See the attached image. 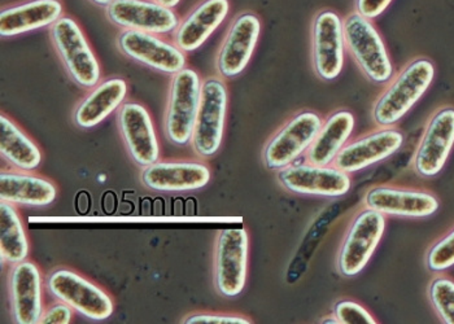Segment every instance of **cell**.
I'll return each instance as SVG.
<instances>
[{"mask_svg": "<svg viewBox=\"0 0 454 324\" xmlns=\"http://www.w3.org/2000/svg\"><path fill=\"white\" fill-rule=\"evenodd\" d=\"M436 69L427 58H411L391 78L372 105V117L378 127H392L422 99L435 80Z\"/></svg>", "mask_w": 454, "mask_h": 324, "instance_id": "6da1fadb", "label": "cell"}, {"mask_svg": "<svg viewBox=\"0 0 454 324\" xmlns=\"http://www.w3.org/2000/svg\"><path fill=\"white\" fill-rule=\"evenodd\" d=\"M50 42L70 81L90 89L102 82V66L88 36L74 19L64 15L49 27Z\"/></svg>", "mask_w": 454, "mask_h": 324, "instance_id": "7a4b0ae2", "label": "cell"}, {"mask_svg": "<svg viewBox=\"0 0 454 324\" xmlns=\"http://www.w3.org/2000/svg\"><path fill=\"white\" fill-rule=\"evenodd\" d=\"M347 52L367 81L387 85L395 74V66L385 41L372 19L353 11L344 18Z\"/></svg>", "mask_w": 454, "mask_h": 324, "instance_id": "3957f363", "label": "cell"}, {"mask_svg": "<svg viewBox=\"0 0 454 324\" xmlns=\"http://www.w3.org/2000/svg\"><path fill=\"white\" fill-rule=\"evenodd\" d=\"M201 82L203 81L198 72L187 66L172 75L162 127L165 138L178 147H184L192 142L200 104Z\"/></svg>", "mask_w": 454, "mask_h": 324, "instance_id": "277c9868", "label": "cell"}, {"mask_svg": "<svg viewBox=\"0 0 454 324\" xmlns=\"http://www.w3.org/2000/svg\"><path fill=\"white\" fill-rule=\"evenodd\" d=\"M229 89L225 80L215 75L201 82L200 104L193 127V152L201 158H210L220 150L225 135Z\"/></svg>", "mask_w": 454, "mask_h": 324, "instance_id": "5b68a950", "label": "cell"}, {"mask_svg": "<svg viewBox=\"0 0 454 324\" xmlns=\"http://www.w3.org/2000/svg\"><path fill=\"white\" fill-rule=\"evenodd\" d=\"M44 287L55 300L63 301L86 320L103 322L114 315L111 296L74 270L56 267L47 275Z\"/></svg>", "mask_w": 454, "mask_h": 324, "instance_id": "8992f818", "label": "cell"}, {"mask_svg": "<svg viewBox=\"0 0 454 324\" xmlns=\"http://www.w3.org/2000/svg\"><path fill=\"white\" fill-rule=\"evenodd\" d=\"M322 124L321 114L310 109L293 114L263 145L262 158L266 169L278 172L299 161L315 142Z\"/></svg>", "mask_w": 454, "mask_h": 324, "instance_id": "52a82bcc", "label": "cell"}, {"mask_svg": "<svg viewBox=\"0 0 454 324\" xmlns=\"http://www.w3.org/2000/svg\"><path fill=\"white\" fill-rule=\"evenodd\" d=\"M386 226L385 214L367 206L353 217L336 254V270L343 278L363 273L385 235Z\"/></svg>", "mask_w": 454, "mask_h": 324, "instance_id": "ba28073f", "label": "cell"}, {"mask_svg": "<svg viewBox=\"0 0 454 324\" xmlns=\"http://www.w3.org/2000/svg\"><path fill=\"white\" fill-rule=\"evenodd\" d=\"M249 236L246 228H223L217 233L213 252V284L218 295H242L248 278Z\"/></svg>", "mask_w": 454, "mask_h": 324, "instance_id": "9c48e42d", "label": "cell"}, {"mask_svg": "<svg viewBox=\"0 0 454 324\" xmlns=\"http://www.w3.org/2000/svg\"><path fill=\"white\" fill-rule=\"evenodd\" d=\"M346 54L344 19L332 8L319 10L310 24V60L317 77L335 81L343 72Z\"/></svg>", "mask_w": 454, "mask_h": 324, "instance_id": "30bf717a", "label": "cell"}, {"mask_svg": "<svg viewBox=\"0 0 454 324\" xmlns=\"http://www.w3.org/2000/svg\"><path fill=\"white\" fill-rule=\"evenodd\" d=\"M262 29V19L252 11H243L231 19L215 55L218 77L234 80L246 71L259 43Z\"/></svg>", "mask_w": 454, "mask_h": 324, "instance_id": "8fae6325", "label": "cell"}, {"mask_svg": "<svg viewBox=\"0 0 454 324\" xmlns=\"http://www.w3.org/2000/svg\"><path fill=\"white\" fill-rule=\"evenodd\" d=\"M116 46L129 60L162 74L175 75L186 68L187 54L175 42L160 35L121 30L116 38Z\"/></svg>", "mask_w": 454, "mask_h": 324, "instance_id": "7c38bea8", "label": "cell"}, {"mask_svg": "<svg viewBox=\"0 0 454 324\" xmlns=\"http://www.w3.org/2000/svg\"><path fill=\"white\" fill-rule=\"evenodd\" d=\"M280 186L300 197L336 198L350 191L352 177L333 165L319 166L310 162H299L283 167L277 173Z\"/></svg>", "mask_w": 454, "mask_h": 324, "instance_id": "4fadbf2b", "label": "cell"}, {"mask_svg": "<svg viewBox=\"0 0 454 324\" xmlns=\"http://www.w3.org/2000/svg\"><path fill=\"white\" fill-rule=\"evenodd\" d=\"M454 147V107L436 109L427 120L413 156L419 177L434 178L444 169Z\"/></svg>", "mask_w": 454, "mask_h": 324, "instance_id": "5bb4252c", "label": "cell"}, {"mask_svg": "<svg viewBox=\"0 0 454 324\" xmlns=\"http://www.w3.org/2000/svg\"><path fill=\"white\" fill-rule=\"evenodd\" d=\"M117 127L129 158L140 167L159 161L160 143L153 117L138 102H125L116 112Z\"/></svg>", "mask_w": 454, "mask_h": 324, "instance_id": "9a60e30c", "label": "cell"}, {"mask_svg": "<svg viewBox=\"0 0 454 324\" xmlns=\"http://www.w3.org/2000/svg\"><path fill=\"white\" fill-rule=\"evenodd\" d=\"M106 18L121 30L167 35L175 32L179 16L156 0H114L105 8Z\"/></svg>", "mask_w": 454, "mask_h": 324, "instance_id": "2e32d148", "label": "cell"}, {"mask_svg": "<svg viewBox=\"0 0 454 324\" xmlns=\"http://www.w3.org/2000/svg\"><path fill=\"white\" fill-rule=\"evenodd\" d=\"M405 142L400 128L378 127L349 141L333 160V166L353 174L387 160L399 152Z\"/></svg>", "mask_w": 454, "mask_h": 324, "instance_id": "e0dca14e", "label": "cell"}, {"mask_svg": "<svg viewBox=\"0 0 454 324\" xmlns=\"http://www.w3.org/2000/svg\"><path fill=\"white\" fill-rule=\"evenodd\" d=\"M7 293L13 322L39 323L44 310L43 278L35 262L25 259L11 266L7 274Z\"/></svg>", "mask_w": 454, "mask_h": 324, "instance_id": "ac0fdd59", "label": "cell"}, {"mask_svg": "<svg viewBox=\"0 0 454 324\" xmlns=\"http://www.w3.org/2000/svg\"><path fill=\"white\" fill-rule=\"evenodd\" d=\"M364 205L374 209L386 217L427 218L440 208L439 198L430 191L406 189V187L380 184L367 189Z\"/></svg>", "mask_w": 454, "mask_h": 324, "instance_id": "d6986e66", "label": "cell"}, {"mask_svg": "<svg viewBox=\"0 0 454 324\" xmlns=\"http://www.w3.org/2000/svg\"><path fill=\"white\" fill-rule=\"evenodd\" d=\"M212 178L208 165L201 161H156L142 167L140 181L160 194H184L208 186Z\"/></svg>", "mask_w": 454, "mask_h": 324, "instance_id": "ffe728a7", "label": "cell"}, {"mask_svg": "<svg viewBox=\"0 0 454 324\" xmlns=\"http://www.w3.org/2000/svg\"><path fill=\"white\" fill-rule=\"evenodd\" d=\"M230 0H200L193 5L172 33L173 42L182 50L198 51L223 24L230 13Z\"/></svg>", "mask_w": 454, "mask_h": 324, "instance_id": "44dd1931", "label": "cell"}, {"mask_svg": "<svg viewBox=\"0 0 454 324\" xmlns=\"http://www.w3.org/2000/svg\"><path fill=\"white\" fill-rule=\"evenodd\" d=\"M128 83L122 78L102 81L80 100L73 111V124L82 130L99 127L112 113H116L128 97Z\"/></svg>", "mask_w": 454, "mask_h": 324, "instance_id": "7402d4cb", "label": "cell"}, {"mask_svg": "<svg viewBox=\"0 0 454 324\" xmlns=\"http://www.w3.org/2000/svg\"><path fill=\"white\" fill-rule=\"evenodd\" d=\"M64 16L60 0H25L8 5L0 13V35L12 38L36 30L49 29Z\"/></svg>", "mask_w": 454, "mask_h": 324, "instance_id": "603a6c76", "label": "cell"}, {"mask_svg": "<svg viewBox=\"0 0 454 324\" xmlns=\"http://www.w3.org/2000/svg\"><path fill=\"white\" fill-rule=\"evenodd\" d=\"M58 197L53 181L24 170H3L0 174V200L18 208H46Z\"/></svg>", "mask_w": 454, "mask_h": 324, "instance_id": "cb8c5ba5", "label": "cell"}, {"mask_svg": "<svg viewBox=\"0 0 454 324\" xmlns=\"http://www.w3.org/2000/svg\"><path fill=\"white\" fill-rule=\"evenodd\" d=\"M356 127V117L348 109H338L324 120L315 142L305 153V161L319 166L333 165L344 145L348 143Z\"/></svg>", "mask_w": 454, "mask_h": 324, "instance_id": "d4e9b609", "label": "cell"}, {"mask_svg": "<svg viewBox=\"0 0 454 324\" xmlns=\"http://www.w3.org/2000/svg\"><path fill=\"white\" fill-rule=\"evenodd\" d=\"M0 155L13 169L33 172L42 164L39 145L4 113L0 117Z\"/></svg>", "mask_w": 454, "mask_h": 324, "instance_id": "484cf974", "label": "cell"}, {"mask_svg": "<svg viewBox=\"0 0 454 324\" xmlns=\"http://www.w3.org/2000/svg\"><path fill=\"white\" fill-rule=\"evenodd\" d=\"M30 243L18 206L0 203V258L3 265L20 264L29 257Z\"/></svg>", "mask_w": 454, "mask_h": 324, "instance_id": "4316f807", "label": "cell"}, {"mask_svg": "<svg viewBox=\"0 0 454 324\" xmlns=\"http://www.w3.org/2000/svg\"><path fill=\"white\" fill-rule=\"evenodd\" d=\"M427 297L440 322L454 324V281L447 275L434 276L427 287Z\"/></svg>", "mask_w": 454, "mask_h": 324, "instance_id": "83f0119b", "label": "cell"}, {"mask_svg": "<svg viewBox=\"0 0 454 324\" xmlns=\"http://www.w3.org/2000/svg\"><path fill=\"white\" fill-rule=\"evenodd\" d=\"M425 262L426 267L435 274L454 266V228L428 248Z\"/></svg>", "mask_w": 454, "mask_h": 324, "instance_id": "f1b7e54d", "label": "cell"}, {"mask_svg": "<svg viewBox=\"0 0 454 324\" xmlns=\"http://www.w3.org/2000/svg\"><path fill=\"white\" fill-rule=\"evenodd\" d=\"M333 315L339 324H377L374 315L352 300H338L333 306Z\"/></svg>", "mask_w": 454, "mask_h": 324, "instance_id": "f546056e", "label": "cell"}, {"mask_svg": "<svg viewBox=\"0 0 454 324\" xmlns=\"http://www.w3.org/2000/svg\"><path fill=\"white\" fill-rule=\"evenodd\" d=\"M186 324H249L248 318L242 315L213 314V312H199L189 315L184 322Z\"/></svg>", "mask_w": 454, "mask_h": 324, "instance_id": "4dcf8cb0", "label": "cell"}, {"mask_svg": "<svg viewBox=\"0 0 454 324\" xmlns=\"http://www.w3.org/2000/svg\"><path fill=\"white\" fill-rule=\"evenodd\" d=\"M74 310L63 301L56 300L55 304L46 307L39 318L41 324H69L73 320Z\"/></svg>", "mask_w": 454, "mask_h": 324, "instance_id": "1f68e13d", "label": "cell"}, {"mask_svg": "<svg viewBox=\"0 0 454 324\" xmlns=\"http://www.w3.org/2000/svg\"><path fill=\"white\" fill-rule=\"evenodd\" d=\"M391 3L392 0H355V12L374 21L385 13Z\"/></svg>", "mask_w": 454, "mask_h": 324, "instance_id": "d6a6232c", "label": "cell"}, {"mask_svg": "<svg viewBox=\"0 0 454 324\" xmlns=\"http://www.w3.org/2000/svg\"><path fill=\"white\" fill-rule=\"evenodd\" d=\"M90 206H91V197H90L89 192H80L75 198V208H77L78 213H89Z\"/></svg>", "mask_w": 454, "mask_h": 324, "instance_id": "836d02e7", "label": "cell"}, {"mask_svg": "<svg viewBox=\"0 0 454 324\" xmlns=\"http://www.w3.org/2000/svg\"><path fill=\"white\" fill-rule=\"evenodd\" d=\"M117 200L116 195L114 192L108 191L106 192L105 197H103V209L106 214H112L116 209Z\"/></svg>", "mask_w": 454, "mask_h": 324, "instance_id": "e575fe53", "label": "cell"}, {"mask_svg": "<svg viewBox=\"0 0 454 324\" xmlns=\"http://www.w3.org/2000/svg\"><path fill=\"white\" fill-rule=\"evenodd\" d=\"M156 2L161 3L165 7L173 8V10H175L176 5L181 3V0H156Z\"/></svg>", "mask_w": 454, "mask_h": 324, "instance_id": "d590c367", "label": "cell"}, {"mask_svg": "<svg viewBox=\"0 0 454 324\" xmlns=\"http://www.w3.org/2000/svg\"><path fill=\"white\" fill-rule=\"evenodd\" d=\"M89 2H91L92 4L97 5V7L106 8L108 7V5L111 4L114 0H89Z\"/></svg>", "mask_w": 454, "mask_h": 324, "instance_id": "8d00e7d4", "label": "cell"}, {"mask_svg": "<svg viewBox=\"0 0 454 324\" xmlns=\"http://www.w3.org/2000/svg\"><path fill=\"white\" fill-rule=\"evenodd\" d=\"M321 323H333V324H339L338 320H336L335 317L332 314V317L329 318H324V320H321Z\"/></svg>", "mask_w": 454, "mask_h": 324, "instance_id": "74e56055", "label": "cell"}]
</instances>
